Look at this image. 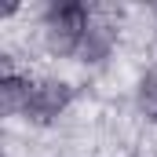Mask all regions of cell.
<instances>
[{"label": "cell", "instance_id": "6da1fadb", "mask_svg": "<svg viewBox=\"0 0 157 157\" xmlns=\"http://www.w3.org/2000/svg\"><path fill=\"white\" fill-rule=\"evenodd\" d=\"M88 7L77 0H66V4H55L48 11V48L59 51V55H77L80 40L88 33Z\"/></svg>", "mask_w": 157, "mask_h": 157}, {"label": "cell", "instance_id": "7a4b0ae2", "mask_svg": "<svg viewBox=\"0 0 157 157\" xmlns=\"http://www.w3.org/2000/svg\"><path fill=\"white\" fill-rule=\"evenodd\" d=\"M70 99H73V88L70 84H62V80H44V84H33V95H29V106H26V113L40 124H48V121H55L66 106H70Z\"/></svg>", "mask_w": 157, "mask_h": 157}, {"label": "cell", "instance_id": "3957f363", "mask_svg": "<svg viewBox=\"0 0 157 157\" xmlns=\"http://www.w3.org/2000/svg\"><path fill=\"white\" fill-rule=\"evenodd\" d=\"M29 95H33V84H29V80L15 77V73H7V77L0 80V110H4V113L26 110V106H29Z\"/></svg>", "mask_w": 157, "mask_h": 157}, {"label": "cell", "instance_id": "277c9868", "mask_svg": "<svg viewBox=\"0 0 157 157\" xmlns=\"http://www.w3.org/2000/svg\"><path fill=\"white\" fill-rule=\"evenodd\" d=\"M110 44H113V29H110L106 22H95V26H88V33H84V40H80L77 55L84 59V62H99V59L110 51Z\"/></svg>", "mask_w": 157, "mask_h": 157}, {"label": "cell", "instance_id": "5b68a950", "mask_svg": "<svg viewBox=\"0 0 157 157\" xmlns=\"http://www.w3.org/2000/svg\"><path fill=\"white\" fill-rule=\"evenodd\" d=\"M139 106H143L146 117L157 121V66L143 77V84H139Z\"/></svg>", "mask_w": 157, "mask_h": 157}]
</instances>
